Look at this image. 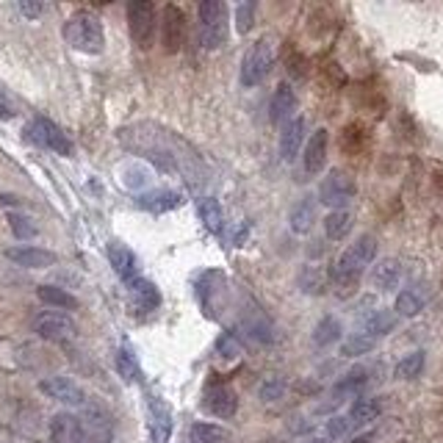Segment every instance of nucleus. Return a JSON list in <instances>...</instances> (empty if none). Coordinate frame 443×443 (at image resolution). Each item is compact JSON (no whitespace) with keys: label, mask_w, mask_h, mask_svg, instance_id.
I'll use <instances>...</instances> for the list:
<instances>
[{"label":"nucleus","mask_w":443,"mask_h":443,"mask_svg":"<svg viewBox=\"0 0 443 443\" xmlns=\"http://www.w3.org/2000/svg\"><path fill=\"white\" fill-rule=\"evenodd\" d=\"M50 438L53 443H108L105 435L89 427L86 418L72 413H56L50 418Z\"/></svg>","instance_id":"20e7f679"},{"label":"nucleus","mask_w":443,"mask_h":443,"mask_svg":"<svg viewBox=\"0 0 443 443\" xmlns=\"http://www.w3.org/2000/svg\"><path fill=\"white\" fill-rule=\"evenodd\" d=\"M313 219H316V200L313 197H302L294 208H291V230L294 233H310L313 227Z\"/></svg>","instance_id":"5701e85b"},{"label":"nucleus","mask_w":443,"mask_h":443,"mask_svg":"<svg viewBox=\"0 0 443 443\" xmlns=\"http://www.w3.org/2000/svg\"><path fill=\"white\" fill-rule=\"evenodd\" d=\"M283 394H285V383L280 377H271L261 385V399L264 402H277V399H283Z\"/></svg>","instance_id":"58836bf2"},{"label":"nucleus","mask_w":443,"mask_h":443,"mask_svg":"<svg viewBox=\"0 0 443 443\" xmlns=\"http://www.w3.org/2000/svg\"><path fill=\"white\" fill-rule=\"evenodd\" d=\"M349 430H352V424H349L347 416H333V418L327 421V435H330V438H344Z\"/></svg>","instance_id":"a19ab883"},{"label":"nucleus","mask_w":443,"mask_h":443,"mask_svg":"<svg viewBox=\"0 0 443 443\" xmlns=\"http://www.w3.org/2000/svg\"><path fill=\"white\" fill-rule=\"evenodd\" d=\"M310 443H327V441H310Z\"/></svg>","instance_id":"49530a36"},{"label":"nucleus","mask_w":443,"mask_h":443,"mask_svg":"<svg viewBox=\"0 0 443 443\" xmlns=\"http://www.w3.org/2000/svg\"><path fill=\"white\" fill-rule=\"evenodd\" d=\"M252 14H255V3H241L236 8V20H238V31L247 34L252 28Z\"/></svg>","instance_id":"ea45409f"},{"label":"nucleus","mask_w":443,"mask_h":443,"mask_svg":"<svg viewBox=\"0 0 443 443\" xmlns=\"http://www.w3.org/2000/svg\"><path fill=\"white\" fill-rule=\"evenodd\" d=\"M108 261H111L114 271H117V277H120L122 283H131L133 277H139L136 255H133V250H128L125 244L111 241V244H108Z\"/></svg>","instance_id":"f3484780"},{"label":"nucleus","mask_w":443,"mask_h":443,"mask_svg":"<svg viewBox=\"0 0 443 443\" xmlns=\"http://www.w3.org/2000/svg\"><path fill=\"white\" fill-rule=\"evenodd\" d=\"M34 330L39 333V338L56 341V344L75 338V324H72V319L64 316V313H58V310H44V313H39L37 321H34Z\"/></svg>","instance_id":"9d476101"},{"label":"nucleus","mask_w":443,"mask_h":443,"mask_svg":"<svg viewBox=\"0 0 443 443\" xmlns=\"http://www.w3.org/2000/svg\"><path fill=\"white\" fill-rule=\"evenodd\" d=\"M366 380H368V374H366V368H352L344 380H338V385L333 388V404H338V402H344L347 397H354L363 385H366Z\"/></svg>","instance_id":"b1692460"},{"label":"nucleus","mask_w":443,"mask_h":443,"mask_svg":"<svg viewBox=\"0 0 443 443\" xmlns=\"http://www.w3.org/2000/svg\"><path fill=\"white\" fill-rule=\"evenodd\" d=\"M352 443H371L368 438H357V441H352Z\"/></svg>","instance_id":"a18cd8bd"},{"label":"nucleus","mask_w":443,"mask_h":443,"mask_svg":"<svg viewBox=\"0 0 443 443\" xmlns=\"http://www.w3.org/2000/svg\"><path fill=\"white\" fill-rule=\"evenodd\" d=\"M399 277H402V264H399L397 258H383L380 264L374 266V271H371V283H374V288H380V291L397 288Z\"/></svg>","instance_id":"4be33fe9"},{"label":"nucleus","mask_w":443,"mask_h":443,"mask_svg":"<svg viewBox=\"0 0 443 443\" xmlns=\"http://www.w3.org/2000/svg\"><path fill=\"white\" fill-rule=\"evenodd\" d=\"M302 158H305V172L308 175H319L324 169V164H327V131L324 128H319L308 139Z\"/></svg>","instance_id":"a211bd4d"},{"label":"nucleus","mask_w":443,"mask_h":443,"mask_svg":"<svg viewBox=\"0 0 443 443\" xmlns=\"http://www.w3.org/2000/svg\"><path fill=\"white\" fill-rule=\"evenodd\" d=\"M197 211H200V219H203L208 233H219L224 217H222V205L214 197H203L200 205H197Z\"/></svg>","instance_id":"c85d7f7f"},{"label":"nucleus","mask_w":443,"mask_h":443,"mask_svg":"<svg viewBox=\"0 0 443 443\" xmlns=\"http://www.w3.org/2000/svg\"><path fill=\"white\" fill-rule=\"evenodd\" d=\"M244 330H247V335H250L252 341H258V344H269V341H271V324L266 321L264 316L247 319V321H244Z\"/></svg>","instance_id":"72a5a7b5"},{"label":"nucleus","mask_w":443,"mask_h":443,"mask_svg":"<svg viewBox=\"0 0 443 443\" xmlns=\"http://www.w3.org/2000/svg\"><path fill=\"white\" fill-rule=\"evenodd\" d=\"M203 407L217 416V418H233L236 410H238V399H236V391L230 385H224L219 380H211L205 385V397H203Z\"/></svg>","instance_id":"1a4fd4ad"},{"label":"nucleus","mask_w":443,"mask_h":443,"mask_svg":"<svg viewBox=\"0 0 443 443\" xmlns=\"http://www.w3.org/2000/svg\"><path fill=\"white\" fill-rule=\"evenodd\" d=\"M360 327H363V335H368V338L377 341L380 335H388L397 327V316L391 310H371L368 316H363Z\"/></svg>","instance_id":"412c9836"},{"label":"nucleus","mask_w":443,"mask_h":443,"mask_svg":"<svg viewBox=\"0 0 443 443\" xmlns=\"http://www.w3.org/2000/svg\"><path fill=\"white\" fill-rule=\"evenodd\" d=\"M117 371H120V377H122L125 383L139 380L141 368H139V360H136L131 347H120V352H117Z\"/></svg>","instance_id":"c756f323"},{"label":"nucleus","mask_w":443,"mask_h":443,"mask_svg":"<svg viewBox=\"0 0 443 443\" xmlns=\"http://www.w3.org/2000/svg\"><path fill=\"white\" fill-rule=\"evenodd\" d=\"M380 416V402L377 399H368V397H357L352 402V410H349V424L352 427H363L368 421H374Z\"/></svg>","instance_id":"393cba45"},{"label":"nucleus","mask_w":443,"mask_h":443,"mask_svg":"<svg viewBox=\"0 0 443 443\" xmlns=\"http://www.w3.org/2000/svg\"><path fill=\"white\" fill-rule=\"evenodd\" d=\"M230 37L227 23V6L222 0H205L200 3V44L208 50H217Z\"/></svg>","instance_id":"7ed1b4c3"},{"label":"nucleus","mask_w":443,"mask_h":443,"mask_svg":"<svg viewBox=\"0 0 443 443\" xmlns=\"http://www.w3.org/2000/svg\"><path fill=\"white\" fill-rule=\"evenodd\" d=\"M64 39L72 50H81L89 56H97L103 53L105 47V31H103V23L97 20V14L91 11H78L67 20L64 25Z\"/></svg>","instance_id":"f03ea898"},{"label":"nucleus","mask_w":443,"mask_h":443,"mask_svg":"<svg viewBox=\"0 0 443 443\" xmlns=\"http://www.w3.org/2000/svg\"><path fill=\"white\" fill-rule=\"evenodd\" d=\"M354 200V180L347 172L333 169L319 186V203H324L333 211H344Z\"/></svg>","instance_id":"423d86ee"},{"label":"nucleus","mask_w":443,"mask_h":443,"mask_svg":"<svg viewBox=\"0 0 443 443\" xmlns=\"http://www.w3.org/2000/svg\"><path fill=\"white\" fill-rule=\"evenodd\" d=\"M421 308H424V302H421V297L416 294V291H402L397 297V313L399 316H418L421 313Z\"/></svg>","instance_id":"f704fd0d"},{"label":"nucleus","mask_w":443,"mask_h":443,"mask_svg":"<svg viewBox=\"0 0 443 443\" xmlns=\"http://www.w3.org/2000/svg\"><path fill=\"white\" fill-rule=\"evenodd\" d=\"M144 211H153V214H167L177 208L183 203V194L180 191H172V188H161V191H147V194H139L136 200Z\"/></svg>","instance_id":"6ab92c4d"},{"label":"nucleus","mask_w":443,"mask_h":443,"mask_svg":"<svg viewBox=\"0 0 443 443\" xmlns=\"http://www.w3.org/2000/svg\"><path fill=\"white\" fill-rule=\"evenodd\" d=\"M294 111H297V94L288 84H280L271 94V103H269V117L274 125H285L288 120H294Z\"/></svg>","instance_id":"4468645a"},{"label":"nucleus","mask_w":443,"mask_h":443,"mask_svg":"<svg viewBox=\"0 0 443 443\" xmlns=\"http://www.w3.org/2000/svg\"><path fill=\"white\" fill-rule=\"evenodd\" d=\"M8 227H11V233L17 236V238H23V241H28V238H34L39 230H37V224L28 219V217H23V214H8Z\"/></svg>","instance_id":"c9c22d12"},{"label":"nucleus","mask_w":443,"mask_h":443,"mask_svg":"<svg viewBox=\"0 0 443 443\" xmlns=\"http://www.w3.org/2000/svg\"><path fill=\"white\" fill-rule=\"evenodd\" d=\"M338 338H341V321L333 319V316L321 319V321L316 324V330H313V344H316V347H333Z\"/></svg>","instance_id":"cd10ccee"},{"label":"nucleus","mask_w":443,"mask_h":443,"mask_svg":"<svg viewBox=\"0 0 443 443\" xmlns=\"http://www.w3.org/2000/svg\"><path fill=\"white\" fill-rule=\"evenodd\" d=\"M125 288H128L131 305L139 313H150V310H155L161 305V291L144 277H133L131 283H125Z\"/></svg>","instance_id":"ddd939ff"},{"label":"nucleus","mask_w":443,"mask_h":443,"mask_svg":"<svg viewBox=\"0 0 443 443\" xmlns=\"http://www.w3.org/2000/svg\"><path fill=\"white\" fill-rule=\"evenodd\" d=\"M8 117H11V111H8V105H3V103H0V120H8Z\"/></svg>","instance_id":"c03bdc74"},{"label":"nucleus","mask_w":443,"mask_h":443,"mask_svg":"<svg viewBox=\"0 0 443 443\" xmlns=\"http://www.w3.org/2000/svg\"><path fill=\"white\" fill-rule=\"evenodd\" d=\"M37 294H39V300H42L44 305H50V308H61V310L78 308V300L72 294H67L64 288H58V285H39Z\"/></svg>","instance_id":"bb28decb"},{"label":"nucleus","mask_w":443,"mask_h":443,"mask_svg":"<svg viewBox=\"0 0 443 443\" xmlns=\"http://www.w3.org/2000/svg\"><path fill=\"white\" fill-rule=\"evenodd\" d=\"M421 368H424V352H410L397 363V377L413 380V377L421 374Z\"/></svg>","instance_id":"2f4dec72"},{"label":"nucleus","mask_w":443,"mask_h":443,"mask_svg":"<svg viewBox=\"0 0 443 443\" xmlns=\"http://www.w3.org/2000/svg\"><path fill=\"white\" fill-rule=\"evenodd\" d=\"M374 255H377V241H374V236H360L354 244H349V247L344 250V255L335 261L333 271H330L333 283L347 294L354 283L360 280V274L366 271V266H371Z\"/></svg>","instance_id":"f257e3e1"},{"label":"nucleus","mask_w":443,"mask_h":443,"mask_svg":"<svg viewBox=\"0 0 443 443\" xmlns=\"http://www.w3.org/2000/svg\"><path fill=\"white\" fill-rule=\"evenodd\" d=\"M274 64V44L269 39H258L247 53H244V61H241V86L252 89L258 86L269 75Z\"/></svg>","instance_id":"39448f33"},{"label":"nucleus","mask_w":443,"mask_h":443,"mask_svg":"<svg viewBox=\"0 0 443 443\" xmlns=\"http://www.w3.org/2000/svg\"><path fill=\"white\" fill-rule=\"evenodd\" d=\"M39 388H42L44 397L56 399L61 404H70V407H84L89 402L86 394L81 391V385L70 377H47V380L39 383Z\"/></svg>","instance_id":"9b49d317"},{"label":"nucleus","mask_w":443,"mask_h":443,"mask_svg":"<svg viewBox=\"0 0 443 443\" xmlns=\"http://www.w3.org/2000/svg\"><path fill=\"white\" fill-rule=\"evenodd\" d=\"M147 407H150V430H153V438H155V443H167L169 441V432H172L169 407L155 397H150Z\"/></svg>","instance_id":"aec40b11"},{"label":"nucleus","mask_w":443,"mask_h":443,"mask_svg":"<svg viewBox=\"0 0 443 443\" xmlns=\"http://www.w3.org/2000/svg\"><path fill=\"white\" fill-rule=\"evenodd\" d=\"M352 230V214L349 211H330L327 219H324V236L330 241H341L347 238Z\"/></svg>","instance_id":"a878e982"},{"label":"nucleus","mask_w":443,"mask_h":443,"mask_svg":"<svg viewBox=\"0 0 443 443\" xmlns=\"http://www.w3.org/2000/svg\"><path fill=\"white\" fill-rule=\"evenodd\" d=\"M25 133H28L39 147H47V150H53V153H58V155H72V141L67 139V133L61 131L53 120H47V117H37V120L28 125Z\"/></svg>","instance_id":"6e6552de"},{"label":"nucleus","mask_w":443,"mask_h":443,"mask_svg":"<svg viewBox=\"0 0 443 443\" xmlns=\"http://www.w3.org/2000/svg\"><path fill=\"white\" fill-rule=\"evenodd\" d=\"M128 25H131L133 42L147 50L155 37V6L150 0H131L128 3Z\"/></svg>","instance_id":"0eeeda50"},{"label":"nucleus","mask_w":443,"mask_h":443,"mask_svg":"<svg viewBox=\"0 0 443 443\" xmlns=\"http://www.w3.org/2000/svg\"><path fill=\"white\" fill-rule=\"evenodd\" d=\"M300 285L305 294H321L324 291V271L319 266H305L300 274Z\"/></svg>","instance_id":"473e14b6"},{"label":"nucleus","mask_w":443,"mask_h":443,"mask_svg":"<svg viewBox=\"0 0 443 443\" xmlns=\"http://www.w3.org/2000/svg\"><path fill=\"white\" fill-rule=\"evenodd\" d=\"M191 443H224V430L217 427V424H205V421H200V424H194L191 427Z\"/></svg>","instance_id":"7c9ffc66"},{"label":"nucleus","mask_w":443,"mask_h":443,"mask_svg":"<svg viewBox=\"0 0 443 443\" xmlns=\"http://www.w3.org/2000/svg\"><path fill=\"white\" fill-rule=\"evenodd\" d=\"M247 233H250V224H247V222H244V224H241V227H238V233H236V244H241V241H244V238H247Z\"/></svg>","instance_id":"37998d69"},{"label":"nucleus","mask_w":443,"mask_h":443,"mask_svg":"<svg viewBox=\"0 0 443 443\" xmlns=\"http://www.w3.org/2000/svg\"><path fill=\"white\" fill-rule=\"evenodd\" d=\"M217 354H222V357H238L241 354L238 338L233 333H222L219 338H217Z\"/></svg>","instance_id":"4c0bfd02"},{"label":"nucleus","mask_w":443,"mask_h":443,"mask_svg":"<svg viewBox=\"0 0 443 443\" xmlns=\"http://www.w3.org/2000/svg\"><path fill=\"white\" fill-rule=\"evenodd\" d=\"M371 349H374V338H368V335H363V333H354L352 338L344 341L341 354L354 357V354H366V352H371Z\"/></svg>","instance_id":"e433bc0d"},{"label":"nucleus","mask_w":443,"mask_h":443,"mask_svg":"<svg viewBox=\"0 0 443 443\" xmlns=\"http://www.w3.org/2000/svg\"><path fill=\"white\" fill-rule=\"evenodd\" d=\"M6 258L14 261L17 266H25V269H47V266L56 264V255L50 250H42V247H8L6 250Z\"/></svg>","instance_id":"2eb2a0df"},{"label":"nucleus","mask_w":443,"mask_h":443,"mask_svg":"<svg viewBox=\"0 0 443 443\" xmlns=\"http://www.w3.org/2000/svg\"><path fill=\"white\" fill-rule=\"evenodd\" d=\"M305 141V120L302 117H294L283 125V133H280V155L283 161H294L300 155V147Z\"/></svg>","instance_id":"dca6fc26"},{"label":"nucleus","mask_w":443,"mask_h":443,"mask_svg":"<svg viewBox=\"0 0 443 443\" xmlns=\"http://www.w3.org/2000/svg\"><path fill=\"white\" fill-rule=\"evenodd\" d=\"M186 37V17L177 6H167L161 14V39L167 44L169 53H177Z\"/></svg>","instance_id":"f8f14e48"},{"label":"nucleus","mask_w":443,"mask_h":443,"mask_svg":"<svg viewBox=\"0 0 443 443\" xmlns=\"http://www.w3.org/2000/svg\"><path fill=\"white\" fill-rule=\"evenodd\" d=\"M20 11H23L25 17H39L44 11V6L42 3H28V0H23V3H20Z\"/></svg>","instance_id":"79ce46f5"}]
</instances>
